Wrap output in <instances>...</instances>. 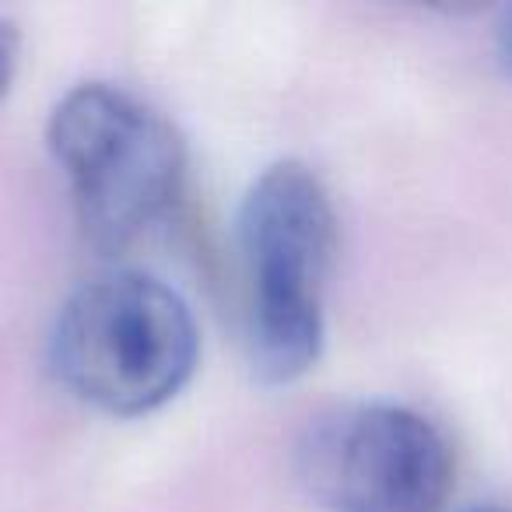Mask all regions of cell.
Listing matches in <instances>:
<instances>
[{
	"mask_svg": "<svg viewBox=\"0 0 512 512\" xmlns=\"http://www.w3.org/2000/svg\"><path fill=\"white\" fill-rule=\"evenodd\" d=\"M239 242L249 362L264 383H295L323 351L337 256V214L320 176L292 158L267 165L242 200Z\"/></svg>",
	"mask_w": 512,
	"mask_h": 512,
	"instance_id": "cell-1",
	"label": "cell"
},
{
	"mask_svg": "<svg viewBox=\"0 0 512 512\" xmlns=\"http://www.w3.org/2000/svg\"><path fill=\"white\" fill-rule=\"evenodd\" d=\"M200 327L165 281L116 271L85 281L53 327V369L85 404L116 418L165 407L197 372Z\"/></svg>",
	"mask_w": 512,
	"mask_h": 512,
	"instance_id": "cell-2",
	"label": "cell"
},
{
	"mask_svg": "<svg viewBox=\"0 0 512 512\" xmlns=\"http://www.w3.org/2000/svg\"><path fill=\"white\" fill-rule=\"evenodd\" d=\"M46 141L67 176L81 228L102 249L141 239L183 193L179 130L120 85L71 88L53 109Z\"/></svg>",
	"mask_w": 512,
	"mask_h": 512,
	"instance_id": "cell-3",
	"label": "cell"
},
{
	"mask_svg": "<svg viewBox=\"0 0 512 512\" xmlns=\"http://www.w3.org/2000/svg\"><path fill=\"white\" fill-rule=\"evenodd\" d=\"M299 474L334 512H439L456 481L446 435L397 404L320 418L299 446Z\"/></svg>",
	"mask_w": 512,
	"mask_h": 512,
	"instance_id": "cell-4",
	"label": "cell"
},
{
	"mask_svg": "<svg viewBox=\"0 0 512 512\" xmlns=\"http://www.w3.org/2000/svg\"><path fill=\"white\" fill-rule=\"evenodd\" d=\"M18 67V32L8 22H0V99L11 92Z\"/></svg>",
	"mask_w": 512,
	"mask_h": 512,
	"instance_id": "cell-5",
	"label": "cell"
},
{
	"mask_svg": "<svg viewBox=\"0 0 512 512\" xmlns=\"http://www.w3.org/2000/svg\"><path fill=\"white\" fill-rule=\"evenodd\" d=\"M498 50H502V64L509 67V74H512V11L505 15L502 32H498Z\"/></svg>",
	"mask_w": 512,
	"mask_h": 512,
	"instance_id": "cell-6",
	"label": "cell"
},
{
	"mask_svg": "<svg viewBox=\"0 0 512 512\" xmlns=\"http://www.w3.org/2000/svg\"><path fill=\"white\" fill-rule=\"evenodd\" d=\"M470 512H512V505H484V509H470Z\"/></svg>",
	"mask_w": 512,
	"mask_h": 512,
	"instance_id": "cell-7",
	"label": "cell"
}]
</instances>
